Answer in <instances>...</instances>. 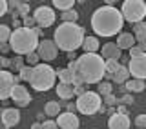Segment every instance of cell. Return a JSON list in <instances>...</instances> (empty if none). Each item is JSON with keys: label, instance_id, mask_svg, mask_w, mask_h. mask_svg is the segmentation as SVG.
<instances>
[{"label": "cell", "instance_id": "ab89813d", "mask_svg": "<svg viewBox=\"0 0 146 129\" xmlns=\"http://www.w3.org/2000/svg\"><path fill=\"white\" fill-rule=\"evenodd\" d=\"M7 11H9V4H7V0H0V16H4Z\"/></svg>", "mask_w": 146, "mask_h": 129}, {"label": "cell", "instance_id": "db71d44e", "mask_svg": "<svg viewBox=\"0 0 146 129\" xmlns=\"http://www.w3.org/2000/svg\"><path fill=\"white\" fill-rule=\"evenodd\" d=\"M144 22H146V20H144Z\"/></svg>", "mask_w": 146, "mask_h": 129}, {"label": "cell", "instance_id": "f907efd6", "mask_svg": "<svg viewBox=\"0 0 146 129\" xmlns=\"http://www.w3.org/2000/svg\"><path fill=\"white\" fill-rule=\"evenodd\" d=\"M104 2H106V6H113V4H115L117 0H104Z\"/></svg>", "mask_w": 146, "mask_h": 129}, {"label": "cell", "instance_id": "277c9868", "mask_svg": "<svg viewBox=\"0 0 146 129\" xmlns=\"http://www.w3.org/2000/svg\"><path fill=\"white\" fill-rule=\"evenodd\" d=\"M38 35L35 33V29L29 27H18L11 33L9 38V47L17 55H29L38 47Z\"/></svg>", "mask_w": 146, "mask_h": 129}, {"label": "cell", "instance_id": "30bf717a", "mask_svg": "<svg viewBox=\"0 0 146 129\" xmlns=\"http://www.w3.org/2000/svg\"><path fill=\"white\" fill-rule=\"evenodd\" d=\"M36 53H38V57L42 58L44 62H51L57 58V55H58V47H57V44L53 42V40H42V42L38 44V47H36Z\"/></svg>", "mask_w": 146, "mask_h": 129}, {"label": "cell", "instance_id": "484cf974", "mask_svg": "<svg viewBox=\"0 0 146 129\" xmlns=\"http://www.w3.org/2000/svg\"><path fill=\"white\" fill-rule=\"evenodd\" d=\"M73 4L75 0H53V6L60 11H68V9H73Z\"/></svg>", "mask_w": 146, "mask_h": 129}, {"label": "cell", "instance_id": "d590c367", "mask_svg": "<svg viewBox=\"0 0 146 129\" xmlns=\"http://www.w3.org/2000/svg\"><path fill=\"white\" fill-rule=\"evenodd\" d=\"M119 104H122V105H131V104H133V95H131V93L122 95L121 98H119Z\"/></svg>", "mask_w": 146, "mask_h": 129}, {"label": "cell", "instance_id": "ac0fdd59", "mask_svg": "<svg viewBox=\"0 0 146 129\" xmlns=\"http://www.w3.org/2000/svg\"><path fill=\"white\" fill-rule=\"evenodd\" d=\"M57 95L60 96L62 100H70V98H73V96H75V86L60 82V84L57 86Z\"/></svg>", "mask_w": 146, "mask_h": 129}, {"label": "cell", "instance_id": "2e32d148", "mask_svg": "<svg viewBox=\"0 0 146 129\" xmlns=\"http://www.w3.org/2000/svg\"><path fill=\"white\" fill-rule=\"evenodd\" d=\"M100 57H102L104 60H110V58H115V60H119V58L122 57V49L119 47L117 44L108 42V44L102 45V53H100Z\"/></svg>", "mask_w": 146, "mask_h": 129}, {"label": "cell", "instance_id": "d6a6232c", "mask_svg": "<svg viewBox=\"0 0 146 129\" xmlns=\"http://www.w3.org/2000/svg\"><path fill=\"white\" fill-rule=\"evenodd\" d=\"M135 126H137V129H146V113L135 116Z\"/></svg>", "mask_w": 146, "mask_h": 129}, {"label": "cell", "instance_id": "9a60e30c", "mask_svg": "<svg viewBox=\"0 0 146 129\" xmlns=\"http://www.w3.org/2000/svg\"><path fill=\"white\" fill-rule=\"evenodd\" d=\"M108 127L110 129H130V118H128V115L115 113V115L110 116Z\"/></svg>", "mask_w": 146, "mask_h": 129}, {"label": "cell", "instance_id": "7dc6e473", "mask_svg": "<svg viewBox=\"0 0 146 129\" xmlns=\"http://www.w3.org/2000/svg\"><path fill=\"white\" fill-rule=\"evenodd\" d=\"M13 26H15L17 29H18V27H24V24H22V22L18 20V18H13Z\"/></svg>", "mask_w": 146, "mask_h": 129}, {"label": "cell", "instance_id": "f546056e", "mask_svg": "<svg viewBox=\"0 0 146 129\" xmlns=\"http://www.w3.org/2000/svg\"><path fill=\"white\" fill-rule=\"evenodd\" d=\"M26 60H27V64H29L31 67H35V66H38V60H40V57H38V53L36 51H33V53H29V55H26Z\"/></svg>", "mask_w": 146, "mask_h": 129}, {"label": "cell", "instance_id": "4fadbf2b", "mask_svg": "<svg viewBox=\"0 0 146 129\" xmlns=\"http://www.w3.org/2000/svg\"><path fill=\"white\" fill-rule=\"evenodd\" d=\"M57 124H58L60 129H79L80 120H79V116H77L75 113L66 111V113H60L57 116Z\"/></svg>", "mask_w": 146, "mask_h": 129}, {"label": "cell", "instance_id": "60d3db41", "mask_svg": "<svg viewBox=\"0 0 146 129\" xmlns=\"http://www.w3.org/2000/svg\"><path fill=\"white\" fill-rule=\"evenodd\" d=\"M7 4H9V9H11V11H18V7H20V0H7Z\"/></svg>", "mask_w": 146, "mask_h": 129}, {"label": "cell", "instance_id": "8992f818", "mask_svg": "<svg viewBox=\"0 0 146 129\" xmlns=\"http://www.w3.org/2000/svg\"><path fill=\"white\" fill-rule=\"evenodd\" d=\"M77 111L90 116V115H95L97 111H100L102 107V98H100L99 93L95 91H86L84 95L77 96Z\"/></svg>", "mask_w": 146, "mask_h": 129}, {"label": "cell", "instance_id": "e575fe53", "mask_svg": "<svg viewBox=\"0 0 146 129\" xmlns=\"http://www.w3.org/2000/svg\"><path fill=\"white\" fill-rule=\"evenodd\" d=\"M17 15H18V16H22V18H26L27 15H29V4L22 2V4H20V7H18V11H17Z\"/></svg>", "mask_w": 146, "mask_h": 129}, {"label": "cell", "instance_id": "7c38bea8", "mask_svg": "<svg viewBox=\"0 0 146 129\" xmlns=\"http://www.w3.org/2000/svg\"><path fill=\"white\" fill-rule=\"evenodd\" d=\"M11 100L15 102V105H18V107H27V105L31 104V95L29 91L26 89V86H15L13 87V93H11Z\"/></svg>", "mask_w": 146, "mask_h": 129}, {"label": "cell", "instance_id": "b9f144b4", "mask_svg": "<svg viewBox=\"0 0 146 129\" xmlns=\"http://www.w3.org/2000/svg\"><path fill=\"white\" fill-rule=\"evenodd\" d=\"M143 53H144V51H143V49H141L137 44H135L133 47L130 49V57H131V58H133V57H139V55H143Z\"/></svg>", "mask_w": 146, "mask_h": 129}, {"label": "cell", "instance_id": "4316f807", "mask_svg": "<svg viewBox=\"0 0 146 129\" xmlns=\"http://www.w3.org/2000/svg\"><path fill=\"white\" fill-rule=\"evenodd\" d=\"M62 16V22H77L79 20V13L75 9H68V11H62L60 13Z\"/></svg>", "mask_w": 146, "mask_h": 129}, {"label": "cell", "instance_id": "f5cc1de1", "mask_svg": "<svg viewBox=\"0 0 146 129\" xmlns=\"http://www.w3.org/2000/svg\"><path fill=\"white\" fill-rule=\"evenodd\" d=\"M20 2H26V4H29V2H31V0H20Z\"/></svg>", "mask_w": 146, "mask_h": 129}, {"label": "cell", "instance_id": "1f68e13d", "mask_svg": "<svg viewBox=\"0 0 146 129\" xmlns=\"http://www.w3.org/2000/svg\"><path fill=\"white\" fill-rule=\"evenodd\" d=\"M133 33H135V36L144 35L146 33V22H137V24H133Z\"/></svg>", "mask_w": 146, "mask_h": 129}, {"label": "cell", "instance_id": "836d02e7", "mask_svg": "<svg viewBox=\"0 0 146 129\" xmlns=\"http://www.w3.org/2000/svg\"><path fill=\"white\" fill-rule=\"evenodd\" d=\"M102 102L108 105V107H113V105H119V98H115L113 95H108V96H102Z\"/></svg>", "mask_w": 146, "mask_h": 129}, {"label": "cell", "instance_id": "cb8c5ba5", "mask_svg": "<svg viewBox=\"0 0 146 129\" xmlns=\"http://www.w3.org/2000/svg\"><path fill=\"white\" fill-rule=\"evenodd\" d=\"M122 64L115 60V58H110V60H106V76L108 78H113V75L119 71V67H121Z\"/></svg>", "mask_w": 146, "mask_h": 129}, {"label": "cell", "instance_id": "603a6c76", "mask_svg": "<svg viewBox=\"0 0 146 129\" xmlns=\"http://www.w3.org/2000/svg\"><path fill=\"white\" fill-rule=\"evenodd\" d=\"M44 113L48 115V116H58V115H60V104L55 102V100H49V102L44 105Z\"/></svg>", "mask_w": 146, "mask_h": 129}, {"label": "cell", "instance_id": "7402d4cb", "mask_svg": "<svg viewBox=\"0 0 146 129\" xmlns=\"http://www.w3.org/2000/svg\"><path fill=\"white\" fill-rule=\"evenodd\" d=\"M57 75H58V80L64 82V84H75V71H71L70 67L57 69Z\"/></svg>", "mask_w": 146, "mask_h": 129}, {"label": "cell", "instance_id": "ba28073f", "mask_svg": "<svg viewBox=\"0 0 146 129\" xmlns=\"http://www.w3.org/2000/svg\"><path fill=\"white\" fill-rule=\"evenodd\" d=\"M15 75H11L9 71H4L0 69V102L11 98L13 87H15Z\"/></svg>", "mask_w": 146, "mask_h": 129}, {"label": "cell", "instance_id": "f6af8a7d", "mask_svg": "<svg viewBox=\"0 0 146 129\" xmlns=\"http://www.w3.org/2000/svg\"><path fill=\"white\" fill-rule=\"evenodd\" d=\"M66 107H68V111H71V113H75V111H77V104H71V102H68V105H66Z\"/></svg>", "mask_w": 146, "mask_h": 129}, {"label": "cell", "instance_id": "f1b7e54d", "mask_svg": "<svg viewBox=\"0 0 146 129\" xmlns=\"http://www.w3.org/2000/svg\"><path fill=\"white\" fill-rule=\"evenodd\" d=\"M97 93L100 96H108V95H111V84L110 82H99V86H97Z\"/></svg>", "mask_w": 146, "mask_h": 129}, {"label": "cell", "instance_id": "5b68a950", "mask_svg": "<svg viewBox=\"0 0 146 129\" xmlns=\"http://www.w3.org/2000/svg\"><path fill=\"white\" fill-rule=\"evenodd\" d=\"M57 71L49 64H38L33 67V76H31V87L35 91H49L55 86Z\"/></svg>", "mask_w": 146, "mask_h": 129}, {"label": "cell", "instance_id": "d4e9b609", "mask_svg": "<svg viewBox=\"0 0 146 129\" xmlns=\"http://www.w3.org/2000/svg\"><path fill=\"white\" fill-rule=\"evenodd\" d=\"M11 33H13V31L9 29V26L0 24V44H7L9 38H11Z\"/></svg>", "mask_w": 146, "mask_h": 129}, {"label": "cell", "instance_id": "3957f363", "mask_svg": "<svg viewBox=\"0 0 146 129\" xmlns=\"http://www.w3.org/2000/svg\"><path fill=\"white\" fill-rule=\"evenodd\" d=\"M84 38V29L77 22H62L53 35V42L57 44V47L66 53H75L79 47H82Z\"/></svg>", "mask_w": 146, "mask_h": 129}, {"label": "cell", "instance_id": "74e56055", "mask_svg": "<svg viewBox=\"0 0 146 129\" xmlns=\"http://www.w3.org/2000/svg\"><path fill=\"white\" fill-rule=\"evenodd\" d=\"M135 42H137V45H139L141 49L146 53V33L144 35H139V36H135Z\"/></svg>", "mask_w": 146, "mask_h": 129}, {"label": "cell", "instance_id": "681fc988", "mask_svg": "<svg viewBox=\"0 0 146 129\" xmlns=\"http://www.w3.org/2000/svg\"><path fill=\"white\" fill-rule=\"evenodd\" d=\"M31 129H42V122H35L33 126H31Z\"/></svg>", "mask_w": 146, "mask_h": 129}, {"label": "cell", "instance_id": "c3c4849f", "mask_svg": "<svg viewBox=\"0 0 146 129\" xmlns=\"http://www.w3.org/2000/svg\"><path fill=\"white\" fill-rule=\"evenodd\" d=\"M117 113H121V115H126V107L122 104H119V107H117Z\"/></svg>", "mask_w": 146, "mask_h": 129}, {"label": "cell", "instance_id": "f35d334b", "mask_svg": "<svg viewBox=\"0 0 146 129\" xmlns=\"http://www.w3.org/2000/svg\"><path fill=\"white\" fill-rule=\"evenodd\" d=\"M42 129H58V124L55 120H46L42 122Z\"/></svg>", "mask_w": 146, "mask_h": 129}, {"label": "cell", "instance_id": "8fae6325", "mask_svg": "<svg viewBox=\"0 0 146 129\" xmlns=\"http://www.w3.org/2000/svg\"><path fill=\"white\" fill-rule=\"evenodd\" d=\"M33 18H35L36 26H40V27H49V26H51L53 22H55V13H53V9H51V7L40 6V7H36V9H35Z\"/></svg>", "mask_w": 146, "mask_h": 129}, {"label": "cell", "instance_id": "4dcf8cb0", "mask_svg": "<svg viewBox=\"0 0 146 129\" xmlns=\"http://www.w3.org/2000/svg\"><path fill=\"white\" fill-rule=\"evenodd\" d=\"M9 67H11V69H15V71H18V73H20V69L24 67V60H22V57H15V58H13V60H11V64H9Z\"/></svg>", "mask_w": 146, "mask_h": 129}, {"label": "cell", "instance_id": "44dd1931", "mask_svg": "<svg viewBox=\"0 0 146 129\" xmlns=\"http://www.w3.org/2000/svg\"><path fill=\"white\" fill-rule=\"evenodd\" d=\"M82 49L84 53H97L99 51V38L97 36H86L82 42Z\"/></svg>", "mask_w": 146, "mask_h": 129}, {"label": "cell", "instance_id": "5bb4252c", "mask_svg": "<svg viewBox=\"0 0 146 129\" xmlns=\"http://www.w3.org/2000/svg\"><path fill=\"white\" fill-rule=\"evenodd\" d=\"M0 118H2L4 127H15L18 122H20V113L15 107H6L2 113H0Z\"/></svg>", "mask_w": 146, "mask_h": 129}, {"label": "cell", "instance_id": "6da1fadb", "mask_svg": "<svg viewBox=\"0 0 146 129\" xmlns=\"http://www.w3.org/2000/svg\"><path fill=\"white\" fill-rule=\"evenodd\" d=\"M102 76H106V60L97 53H84L77 58L75 69V84H99L102 82Z\"/></svg>", "mask_w": 146, "mask_h": 129}, {"label": "cell", "instance_id": "ee69618b", "mask_svg": "<svg viewBox=\"0 0 146 129\" xmlns=\"http://www.w3.org/2000/svg\"><path fill=\"white\" fill-rule=\"evenodd\" d=\"M9 64H11V60H9V58L0 57V69H2V67H9Z\"/></svg>", "mask_w": 146, "mask_h": 129}, {"label": "cell", "instance_id": "e0dca14e", "mask_svg": "<svg viewBox=\"0 0 146 129\" xmlns=\"http://www.w3.org/2000/svg\"><path fill=\"white\" fill-rule=\"evenodd\" d=\"M135 35H131V33H119L117 36V45L121 49H131L135 45Z\"/></svg>", "mask_w": 146, "mask_h": 129}, {"label": "cell", "instance_id": "d6986e66", "mask_svg": "<svg viewBox=\"0 0 146 129\" xmlns=\"http://www.w3.org/2000/svg\"><path fill=\"white\" fill-rule=\"evenodd\" d=\"M144 80H141V78H131V80H128L124 84V89L128 91V93H143L144 91Z\"/></svg>", "mask_w": 146, "mask_h": 129}, {"label": "cell", "instance_id": "7bdbcfd3", "mask_svg": "<svg viewBox=\"0 0 146 129\" xmlns=\"http://www.w3.org/2000/svg\"><path fill=\"white\" fill-rule=\"evenodd\" d=\"M86 84H79V86H75V96H80V95H84L86 93Z\"/></svg>", "mask_w": 146, "mask_h": 129}, {"label": "cell", "instance_id": "9c48e42d", "mask_svg": "<svg viewBox=\"0 0 146 129\" xmlns=\"http://www.w3.org/2000/svg\"><path fill=\"white\" fill-rule=\"evenodd\" d=\"M128 69H130V75L133 78L146 80V53L130 58V62H128Z\"/></svg>", "mask_w": 146, "mask_h": 129}, {"label": "cell", "instance_id": "83f0119b", "mask_svg": "<svg viewBox=\"0 0 146 129\" xmlns=\"http://www.w3.org/2000/svg\"><path fill=\"white\" fill-rule=\"evenodd\" d=\"M18 76H20V80H24V82H31L33 67H31V66H24V67L20 69V73H18Z\"/></svg>", "mask_w": 146, "mask_h": 129}, {"label": "cell", "instance_id": "52a82bcc", "mask_svg": "<svg viewBox=\"0 0 146 129\" xmlns=\"http://www.w3.org/2000/svg\"><path fill=\"white\" fill-rule=\"evenodd\" d=\"M124 20L137 24V22H143L146 18V4L144 0H124L121 9Z\"/></svg>", "mask_w": 146, "mask_h": 129}, {"label": "cell", "instance_id": "ffe728a7", "mask_svg": "<svg viewBox=\"0 0 146 129\" xmlns=\"http://www.w3.org/2000/svg\"><path fill=\"white\" fill-rule=\"evenodd\" d=\"M130 69H128V66H124V64H122L121 67H119V71L115 73V75H113V78L111 80L115 82V84H126L128 80H130Z\"/></svg>", "mask_w": 146, "mask_h": 129}, {"label": "cell", "instance_id": "7a4b0ae2", "mask_svg": "<svg viewBox=\"0 0 146 129\" xmlns=\"http://www.w3.org/2000/svg\"><path fill=\"white\" fill-rule=\"evenodd\" d=\"M122 26H124V16L113 6H104L99 7L91 16V29L99 36H115L121 33Z\"/></svg>", "mask_w": 146, "mask_h": 129}, {"label": "cell", "instance_id": "816d5d0a", "mask_svg": "<svg viewBox=\"0 0 146 129\" xmlns=\"http://www.w3.org/2000/svg\"><path fill=\"white\" fill-rule=\"evenodd\" d=\"M68 58H70V60H77V58H75V53H68Z\"/></svg>", "mask_w": 146, "mask_h": 129}, {"label": "cell", "instance_id": "bcb514c9", "mask_svg": "<svg viewBox=\"0 0 146 129\" xmlns=\"http://www.w3.org/2000/svg\"><path fill=\"white\" fill-rule=\"evenodd\" d=\"M9 49H11V47H9V44H0V51H2V53H7Z\"/></svg>", "mask_w": 146, "mask_h": 129}, {"label": "cell", "instance_id": "8d00e7d4", "mask_svg": "<svg viewBox=\"0 0 146 129\" xmlns=\"http://www.w3.org/2000/svg\"><path fill=\"white\" fill-rule=\"evenodd\" d=\"M22 24H24V27H29V29H33V27H36V22H35V18H33V16H29V15H27L26 18H22Z\"/></svg>", "mask_w": 146, "mask_h": 129}]
</instances>
